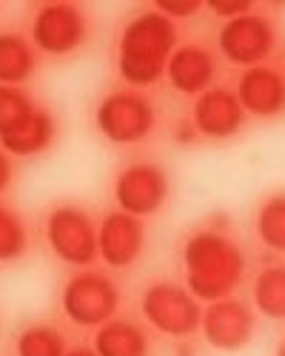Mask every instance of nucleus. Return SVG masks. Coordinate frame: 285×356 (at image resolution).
Instances as JSON below:
<instances>
[{"mask_svg": "<svg viewBox=\"0 0 285 356\" xmlns=\"http://www.w3.org/2000/svg\"><path fill=\"white\" fill-rule=\"evenodd\" d=\"M200 9H203L200 0H183V3H177V0H157V12L165 15L168 20H174V17H191Z\"/></svg>", "mask_w": 285, "mask_h": 356, "instance_id": "5701e85b", "label": "nucleus"}, {"mask_svg": "<svg viewBox=\"0 0 285 356\" xmlns=\"http://www.w3.org/2000/svg\"><path fill=\"white\" fill-rule=\"evenodd\" d=\"M168 197V180L163 168L152 165V163H137L129 165L117 183H114V200H117L120 211L131 214V217H149L154 214Z\"/></svg>", "mask_w": 285, "mask_h": 356, "instance_id": "1a4fd4ad", "label": "nucleus"}, {"mask_svg": "<svg viewBox=\"0 0 285 356\" xmlns=\"http://www.w3.org/2000/svg\"><path fill=\"white\" fill-rule=\"evenodd\" d=\"M26 251V228L9 209L0 205V262H12Z\"/></svg>", "mask_w": 285, "mask_h": 356, "instance_id": "4be33fe9", "label": "nucleus"}, {"mask_svg": "<svg viewBox=\"0 0 285 356\" xmlns=\"http://www.w3.org/2000/svg\"><path fill=\"white\" fill-rule=\"evenodd\" d=\"M54 137V123H51V117L46 111H38L35 114V120L28 123L26 131H20L17 137L6 140V143H0L3 145V152L6 154H15V157H28V154H38L43 152V148L51 143Z\"/></svg>", "mask_w": 285, "mask_h": 356, "instance_id": "6ab92c4d", "label": "nucleus"}, {"mask_svg": "<svg viewBox=\"0 0 285 356\" xmlns=\"http://www.w3.org/2000/svg\"><path fill=\"white\" fill-rule=\"evenodd\" d=\"M66 356H97L95 348H74V350H66Z\"/></svg>", "mask_w": 285, "mask_h": 356, "instance_id": "a878e982", "label": "nucleus"}, {"mask_svg": "<svg viewBox=\"0 0 285 356\" xmlns=\"http://www.w3.org/2000/svg\"><path fill=\"white\" fill-rule=\"evenodd\" d=\"M120 305V291L103 274H80L63 288V311L74 325H106Z\"/></svg>", "mask_w": 285, "mask_h": 356, "instance_id": "39448f33", "label": "nucleus"}, {"mask_svg": "<svg viewBox=\"0 0 285 356\" xmlns=\"http://www.w3.org/2000/svg\"><path fill=\"white\" fill-rule=\"evenodd\" d=\"M183 265L191 296L206 302L225 300L245 274V257L240 245L217 231L194 234L183 248Z\"/></svg>", "mask_w": 285, "mask_h": 356, "instance_id": "f257e3e1", "label": "nucleus"}, {"mask_svg": "<svg viewBox=\"0 0 285 356\" xmlns=\"http://www.w3.org/2000/svg\"><path fill=\"white\" fill-rule=\"evenodd\" d=\"M256 311L268 319H285V265H268L254 282Z\"/></svg>", "mask_w": 285, "mask_h": 356, "instance_id": "a211bd4d", "label": "nucleus"}, {"mask_svg": "<svg viewBox=\"0 0 285 356\" xmlns=\"http://www.w3.org/2000/svg\"><path fill=\"white\" fill-rule=\"evenodd\" d=\"M271 46H274L271 23L254 12L225 20V26L220 29V51L237 66H248V69L260 66L271 54Z\"/></svg>", "mask_w": 285, "mask_h": 356, "instance_id": "0eeeda50", "label": "nucleus"}, {"mask_svg": "<svg viewBox=\"0 0 285 356\" xmlns=\"http://www.w3.org/2000/svg\"><path fill=\"white\" fill-rule=\"evenodd\" d=\"M9 180H12V163H9V157H6L3 148H0V191L9 186Z\"/></svg>", "mask_w": 285, "mask_h": 356, "instance_id": "393cba45", "label": "nucleus"}, {"mask_svg": "<svg viewBox=\"0 0 285 356\" xmlns=\"http://www.w3.org/2000/svg\"><path fill=\"white\" fill-rule=\"evenodd\" d=\"M35 69V54L20 35H0V86L23 83Z\"/></svg>", "mask_w": 285, "mask_h": 356, "instance_id": "f3484780", "label": "nucleus"}, {"mask_svg": "<svg viewBox=\"0 0 285 356\" xmlns=\"http://www.w3.org/2000/svg\"><path fill=\"white\" fill-rule=\"evenodd\" d=\"M152 126H154V108L146 97L108 95L97 106V129L111 143H120V145L140 143L142 137H149Z\"/></svg>", "mask_w": 285, "mask_h": 356, "instance_id": "423d86ee", "label": "nucleus"}, {"mask_svg": "<svg viewBox=\"0 0 285 356\" xmlns=\"http://www.w3.org/2000/svg\"><path fill=\"white\" fill-rule=\"evenodd\" d=\"M209 9H211V15H217V17L234 20V17L248 15V12H251V3H248V0H211Z\"/></svg>", "mask_w": 285, "mask_h": 356, "instance_id": "b1692460", "label": "nucleus"}, {"mask_svg": "<svg viewBox=\"0 0 285 356\" xmlns=\"http://www.w3.org/2000/svg\"><path fill=\"white\" fill-rule=\"evenodd\" d=\"M243 106L237 100L234 92L228 88H209L197 97L194 103V126L200 134L214 137V140H225L234 137L243 126Z\"/></svg>", "mask_w": 285, "mask_h": 356, "instance_id": "f8f14e48", "label": "nucleus"}, {"mask_svg": "<svg viewBox=\"0 0 285 356\" xmlns=\"http://www.w3.org/2000/svg\"><path fill=\"white\" fill-rule=\"evenodd\" d=\"M168 83L183 95H203L214 80V60L206 49L200 46H180L168 57L165 66Z\"/></svg>", "mask_w": 285, "mask_h": 356, "instance_id": "4468645a", "label": "nucleus"}, {"mask_svg": "<svg viewBox=\"0 0 285 356\" xmlns=\"http://www.w3.org/2000/svg\"><path fill=\"white\" fill-rule=\"evenodd\" d=\"M237 100L243 111H251L256 117H277L285 111V77L274 69L254 66L240 77Z\"/></svg>", "mask_w": 285, "mask_h": 356, "instance_id": "ddd939ff", "label": "nucleus"}, {"mask_svg": "<svg viewBox=\"0 0 285 356\" xmlns=\"http://www.w3.org/2000/svg\"><path fill=\"white\" fill-rule=\"evenodd\" d=\"M46 240L51 251L69 265H89L97 259V228L89 214L60 205L46 220Z\"/></svg>", "mask_w": 285, "mask_h": 356, "instance_id": "20e7f679", "label": "nucleus"}, {"mask_svg": "<svg viewBox=\"0 0 285 356\" xmlns=\"http://www.w3.org/2000/svg\"><path fill=\"white\" fill-rule=\"evenodd\" d=\"M142 316L154 325L157 331L168 337H188L200 328V302L191 296V291L174 285V282H157L142 293Z\"/></svg>", "mask_w": 285, "mask_h": 356, "instance_id": "7ed1b4c3", "label": "nucleus"}, {"mask_svg": "<svg viewBox=\"0 0 285 356\" xmlns=\"http://www.w3.org/2000/svg\"><path fill=\"white\" fill-rule=\"evenodd\" d=\"M86 38V17L72 3H46L35 15L32 40L46 54H69Z\"/></svg>", "mask_w": 285, "mask_h": 356, "instance_id": "9d476101", "label": "nucleus"}, {"mask_svg": "<svg viewBox=\"0 0 285 356\" xmlns=\"http://www.w3.org/2000/svg\"><path fill=\"white\" fill-rule=\"evenodd\" d=\"M277 356H285V331H282V339H279V345H277Z\"/></svg>", "mask_w": 285, "mask_h": 356, "instance_id": "bb28decb", "label": "nucleus"}, {"mask_svg": "<svg viewBox=\"0 0 285 356\" xmlns=\"http://www.w3.org/2000/svg\"><path fill=\"white\" fill-rule=\"evenodd\" d=\"M142 243H146L142 222L126 211L108 214L97 228V254L111 268H126V265H131L140 257Z\"/></svg>", "mask_w": 285, "mask_h": 356, "instance_id": "9b49d317", "label": "nucleus"}, {"mask_svg": "<svg viewBox=\"0 0 285 356\" xmlns=\"http://www.w3.org/2000/svg\"><path fill=\"white\" fill-rule=\"evenodd\" d=\"M200 328H203V337L211 348L217 350H240L251 342L256 319L254 311L243 302V300H217L203 311V319H200Z\"/></svg>", "mask_w": 285, "mask_h": 356, "instance_id": "6e6552de", "label": "nucleus"}, {"mask_svg": "<svg viewBox=\"0 0 285 356\" xmlns=\"http://www.w3.org/2000/svg\"><path fill=\"white\" fill-rule=\"evenodd\" d=\"M35 103L28 100L20 88L15 86H0V143L17 137L20 131L28 129L35 120Z\"/></svg>", "mask_w": 285, "mask_h": 356, "instance_id": "dca6fc26", "label": "nucleus"}, {"mask_svg": "<svg viewBox=\"0 0 285 356\" xmlns=\"http://www.w3.org/2000/svg\"><path fill=\"white\" fill-rule=\"evenodd\" d=\"M256 234L271 251H285V194H274L256 214Z\"/></svg>", "mask_w": 285, "mask_h": 356, "instance_id": "aec40b11", "label": "nucleus"}, {"mask_svg": "<svg viewBox=\"0 0 285 356\" xmlns=\"http://www.w3.org/2000/svg\"><path fill=\"white\" fill-rule=\"evenodd\" d=\"M17 356H66V339L49 325H35L17 337Z\"/></svg>", "mask_w": 285, "mask_h": 356, "instance_id": "412c9836", "label": "nucleus"}, {"mask_svg": "<svg viewBox=\"0 0 285 356\" xmlns=\"http://www.w3.org/2000/svg\"><path fill=\"white\" fill-rule=\"evenodd\" d=\"M174 43H177L174 23L157 9L131 17L120 35V54H117L123 80L131 86L157 83L168 66V57L174 54Z\"/></svg>", "mask_w": 285, "mask_h": 356, "instance_id": "f03ea898", "label": "nucleus"}, {"mask_svg": "<svg viewBox=\"0 0 285 356\" xmlns=\"http://www.w3.org/2000/svg\"><path fill=\"white\" fill-rule=\"evenodd\" d=\"M97 356H149V339L134 322L108 319L95 339Z\"/></svg>", "mask_w": 285, "mask_h": 356, "instance_id": "2eb2a0df", "label": "nucleus"}]
</instances>
